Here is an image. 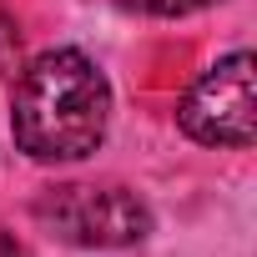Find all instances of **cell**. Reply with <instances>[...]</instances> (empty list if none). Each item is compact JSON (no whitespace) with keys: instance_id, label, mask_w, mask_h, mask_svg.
<instances>
[{"instance_id":"cell-1","label":"cell","mask_w":257,"mask_h":257,"mask_svg":"<svg viewBox=\"0 0 257 257\" xmlns=\"http://www.w3.org/2000/svg\"><path fill=\"white\" fill-rule=\"evenodd\" d=\"M111 126V81L106 71L76 51H41L11 96V137L16 152L31 162L61 167V162H86Z\"/></svg>"},{"instance_id":"cell-2","label":"cell","mask_w":257,"mask_h":257,"mask_svg":"<svg viewBox=\"0 0 257 257\" xmlns=\"http://www.w3.org/2000/svg\"><path fill=\"white\" fill-rule=\"evenodd\" d=\"M31 217L71 247H132L152 232V207L116 182H56L31 202Z\"/></svg>"},{"instance_id":"cell-3","label":"cell","mask_w":257,"mask_h":257,"mask_svg":"<svg viewBox=\"0 0 257 257\" xmlns=\"http://www.w3.org/2000/svg\"><path fill=\"white\" fill-rule=\"evenodd\" d=\"M252 51H232L217 66H207L182 106H177V126L197 142V147H222V152H247L257 137V101H252Z\"/></svg>"},{"instance_id":"cell-4","label":"cell","mask_w":257,"mask_h":257,"mask_svg":"<svg viewBox=\"0 0 257 257\" xmlns=\"http://www.w3.org/2000/svg\"><path fill=\"white\" fill-rule=\"evenodd\" d=\"M116 6L132 11V16H162V21H172V16H197L207 6H222V0H116Z\"/></svg>"},{"instance_id":"cell-5","label":"cell","mask_w":257,"mask_h":257,"mask_svg":"<svg viewBox=\"0 0 257 257\" xmlns=\"http://www.w3.org/2000/svg\"><path fill=\"white\" fill-rule=\"evenodd\" d=\"M21 66V26L11 16V6L0 0V76H11Z\"/></svg>"},{"instance_id":"cell-6","label":"cell","mask_w":257,"mask_h":257,"mask_svg":"<svg viewBox=\"0 0 257 257\" xmlns=\"http://www.w3.org/2000/svg\"><path fill=\"white\" fill-rule=\"evenodd\" d=\"M0 257H31V247H26L16 232H6V227H0Z\"/></svg>"}]
</instances>
